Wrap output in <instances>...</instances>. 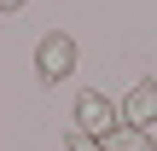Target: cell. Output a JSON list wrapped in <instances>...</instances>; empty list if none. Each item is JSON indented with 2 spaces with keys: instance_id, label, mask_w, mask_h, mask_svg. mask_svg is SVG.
Here are the masks:
<instances>
[{
  "instance_id": "obj_1",
  "label": "cell",
  "mask_w": 157,
  "mask_h": 151,
  "mask_svg": "<svg viewBox=\"0 0 157 151\" xmlns=\"http://www.w3.org/2000/svg\"><path fill=\"white\" fill-rule=\"evenodd\" d=\"M70 70H76V41H70L64 29H47L41 47H35V76H41V81H64Z\"/></svg>"
},
{
  "instance_id": "obj_2",
  "label": "cell",
  "mask_w": 157,
  "mask_h": 151,
  "mask_svg": "<svg viewBox=\"0 0 157 151\" xmlns=\"http://www.w3.org/2000/svg\"><path fill=\"white\" fill-rule=\"evenodd\" d=\"M111 122H117V111H111L105 93H93V87L76 93V134H87V140H111V134H117Z\"/></svg>"
},
{
  "instance_id": "obj_3",
  "label": "cell",
  "mask_w": 157,
  "mask_h": 151,
  "mask_svg": "<svg viewBox=\"0 0 157 151\" xmlns=\"http://www.w3.org/2000/svg\"><path fill=\"white\" fill-rule=\"evenodd\" d=\"M157 122V81H134L122 99V128H151Z\"/></svg>"
},
{
  "instance_id": "obj_4",
  "label": "cell",
  "mask_w": 157,
  "mask_h": 151,
  "mask_svg": "<svg viewBox=\"0 0 157 151\" xmlns=\"http://www.w3.org/2000/svg\"><path fill=\"white\" fill-rule=\"evenodd\" d=\"M105 151H157V140L146 128H117V134L105 140Z\"/></svg>"
},
{
  "instance_id": "obj_5",
  "label": "cell",
  "mask_w": 157,
  "mask_h": 151,
  "mask_svg": "<svg viewBox=\"0 0 157 151\" xmlns=\"http://www.w3.org/2000/svg\"><path fill=\"white\" fill-rule=\"evenodd\" d=\"M64 151H105V140H87V134H70Z\"/></svg>"
},
{
  "instance_id": "obj_6",
  "label": "cell",
  "mask_w": 157,
  "mask_h": 151,
  "mask_svg": "<svg viewBox=\"0 0 157 151\" xmlns=\"http://www.w3.org/2000/svg\"><path fill=\"white\" fill-rule=\"evenodd\" d=\"M23 6H29V0H0V12H23Z\"/></svg>"
}]
</instances>
